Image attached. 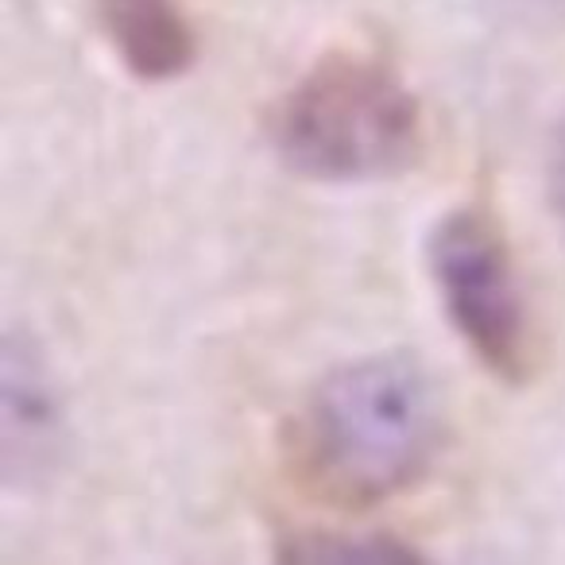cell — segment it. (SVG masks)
Masks as SVG:
<instances>
[{
    "mask_svg": "<svg viewBox=\"0 0 565 565\" xmlns=\"http://www.w3.org/2000/svg\"><path fill=\"white\" fill-rule=\"evenodd\" d=\"M97 28L140 82H171L198 58V35L179 0H94Z\"/></svg>",
    "mask_w": 565,
    "mask_h": 565,
    "instance_id": "4",
    "label": "cell"
},
{
    "mask_svg": "<svg viewBox=\"0 0 565 565\" xmlns=\"http://www.w3.org/2000/svg\"><path fill=\"white\" fill-rule=\"evenodd\" d=\"M287 562H415V554L399 542L384 539H349V534H307L279 550Z\"/></svg>",
    "mask_w": 565,
    "mask_h": 565,
    "instance_id": "6",
    "label": "cell"
},
{
    "mask_svg": "<svg viewBox=\"0 0 565 565\" xmlns=\"http://www.w3.org/2000/svg\"><path fill=\"white\" fill-rule=\"evenodd\" d=\"M430 267L449 322L477 361L503 384H526L534 330L500 225L484 210H454L430 233Z\"/></svg>",
    "mask_w": 565,
    "mask_h": 565,
    "instance_id": "3",
    "label": "cell"
},
{
    "mask_svg": "<svg viewBox=\"0 0 565 565\" xmlns=\"http://www.w3.org/2000/svg\"><path fill=\"white\" fill-rule=\"evenodd\" d=\"M441 441L434 384L411 356H364L310 395L302 461L330 500L364 508L418 484Z\"/></svg>",
    "mask_w": 565,
    "mask_h": 565,
    "instance_id": "1",
    "label": "cell"
},
{
    "mask_svg": "<svg viewBox=\"0 0 565 565\" xmlns=\"http://www.w3.org/2000/svg\"><path fill=\"white\" fill-rule=\"evenodd\" d=\"M550 198H554V210L562 213L565 221V117L554 132V143H550Z\"/></svg>",
    "mask_w": 565,
    "mask_h": 565,
    "instance_id": "7",
    "label": "cell"
},
{
    "mask_svg": "<svg viewBox=\"0 0 565 565\" xmlns=\"http://www.w3.org/2000/svg\"><path fill=\"white\" fill-rule=\"evenodd\" d=\"M267 140L302 179H392L418 163L423 105L387 63L333 51L271 105Z\"/></svg>",
    "mask_w": 565,
    "mask_h": 565,
    "instance_id": "2",
    "label": "cell"
},
{
    "mask_svg": "<svg viewBox=\"0 0 565 565\" xmlns=\"http://www.w3.org/2000/svg\"><path fill=\"white\" fill-rule=\"evenodd\" d=\"M58 430V407L43 369L32 356H20L17 338L4 345V469L20 457V449H47Z\"/></svg>",
    "mask_w": 565,
    "mask_h": 565,
    "instance_id": "5",
    "label": "cell"
}]
</instances>
